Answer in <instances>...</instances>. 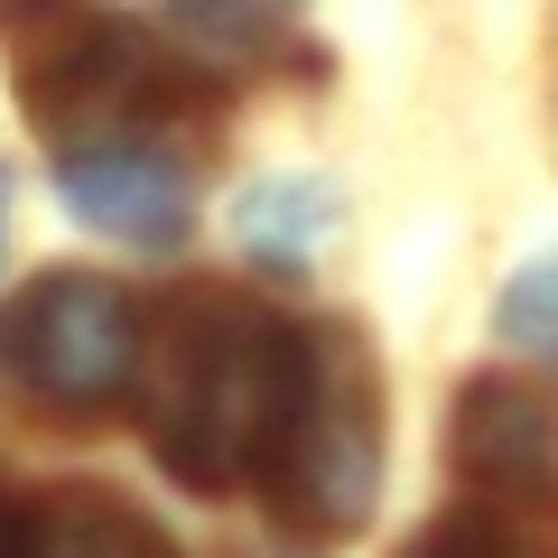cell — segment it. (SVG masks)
Returning <instances> with one entry per match:
<instances>
[{"label": "cell", "mask_w": 558, "mask_h": 558, "mask_svg": "<svg viewBox=\"0 0 558 558\" xmlns=\"http://www.w3.org/2000/svg\"><path fill=\"white\" fill-rule=\"evenodd\" d=\"M307 363V326L270 317L233 289H186L149 336V447L186 494H233L260 475L289 391Z\"/></svg>", "instance_id": "6da1fadb"}, {"label": "cell", "mask_w": 558, "mask_h": 558, "mask_svg": "<svg viewBox=\"0 0 558 558\" xmlns=\"http://www.w3.org/2000/svg\"><path fill=\"white\" fill-rule=\"evenodd\" d=\"M270 512L299 549H344V539L373 521L381 494V381H373V344L354 326H307V363L289 418H279L270 457Z\"/></svg>", "instance_id": "7a4b0ae2"}, {"label": "cell", "mask_w": 558, "mask_h": 558, "mask_svg": "<svg viewBox=\"0 0 558 558\" xmlns=\"http://www.w3.org/2000/svg\"><path fill=\"white\" fill-rule=\"evenodd\" d=\"M0 354L20 373V391L47 418H112L140 373V317L112 279L94 270H47L28 279V299L0 326Z\"/></svg>", "instance_id": "3957f363"}, {"label": "cell", "mask_w": 558, "mask_h": 558, "mask_svg": "<svg viewBox=\"0 0 558 558\" xmlns=\"http://www.w3.org/2000/svg\"><path fill=\"white\" fill-rule=\"evenodd\" d=\"M168 94H178V75L140 28H84L28 75V121L65 149H102V140H149Z\"/></svg>", "instance_id": "277c9868"}, {"label": "cell", "mask_w": 558, "mask_h": 558, "mask_svg": "<svg viewBox=\"0 0 558 558\" xmlns=\"http://www.w3.org/2000/svg\"><path fill=\"white\" fill-rule=\"evenodd\" d=\"M447 457L484 502L521 521H558V400L539 381L475 373L447 410Z\"/></svg>", "instance_id": "5b68a950"}, {"label": "cell", "mask_w": 558, "mask_h": 558, "mask_svg": "<svg viewBox=\"0 0 558 558\" xmlns=\"http://www.w3.org/2000/svg\"><path fill=\"white\" fill-rule=\"evenodd\" d=\"M57 196L75 205L94 233L131 242V252H178L196 223V186L159 140H102V149H65Z\"/></svg>", "instance_id": "8992f818"}, {"label": "cell", "mask_w": 558, "mask_h": 558, "mask_svg": "<svg viewBox=\"0 0 558 558\" xmlns=\"http://www.w3.org/2000/svg\"><path fill=\"white\" fill-rule=\"evenodd\" d=\"M0 558H168V549L121 494L57 484V494L0 502Z\"/></svg>", "instance_id": "52a82bcc"}, {"label": "cell", "mask_w": 558, "mask_h": 558, "mask_svg": "<svg viewBox=\"0 0 558 558\" xmlns=\"http://www.w3.org/2000/svg\"><path fill=\"white\" fill-rule=\"evenodd\" d=\"M326 223H336V196L307 178H270L242 196V242H252V260H270V270H307L326 242Z\"/></svg>", "instance_id": "ba28073f"}, {"label": "cell", "mask_w": 558, "mask_h": 558, "mask_svg": "<svg viewBox=\"0 0 558 558\" xmlns=\"http://www.w3.org/2000/svg\"><path fill=\"white\" fill-rule=\"evenodd\" d=\"M168 28H178L186 47H205V57L223 65H252L270 57L279 38H289V20H299V0H159Z\"/></svg>", "instance_id": "9c48e42d"}, {"label": "cell", "mask_w": 558, "mask_h": 558, "mask_svg": "<svg viewBox=\"0 0 558 558\" xmlns=\"http://www.w3.org/2000/svg\"><path fill=\"white\" fill-rule=\"evenodd\" d=\"M494 336H502V344H521L531 363H549V373H558V252H549V260H531V270L502 289Z\"/></svg>", "instance_id": "30bf717a"}, {"label": "cell", "mask_w": 558, "mask_h": 558, "mask_svg": "<svg viewBox=\"0 0 558 558\" xmlns=\"http://www.w3.org/2000/svg\"><path fill=\"white\" fill-rule=\"evenodd\" d=\"M400 558H558L539 539H521L512 521H484V512H457V521H428Z\"/></svg>", "instance_id": "8fae6325"}, {"label": "cell", "mask_w": 558, "mask_h": 558, "mask_svg": "<svg viewBox=\"0 0 558 558\" xmlns=\"http://www.w3.org/2000/svg\"><path fill=\"white\" fill-rule=\"evenodd\" d=\"M0 233H10V168H0Z\"/></svg>", "instance_id": "7c38bea8"}, {"label": "cell", "mask_w": 558, "mask_h": 558, "mask_svg": "<svg viewBox=\"0 0 558 558\" xmlns=\"http://www.w3.org/2000/svg\"><path fill=\"white\" fill-rule=\"evenodd\" d=\"M0 10H47V0H0Z\"/></svg>", "instance_id": "4fadbf2b"}]
</instances>
